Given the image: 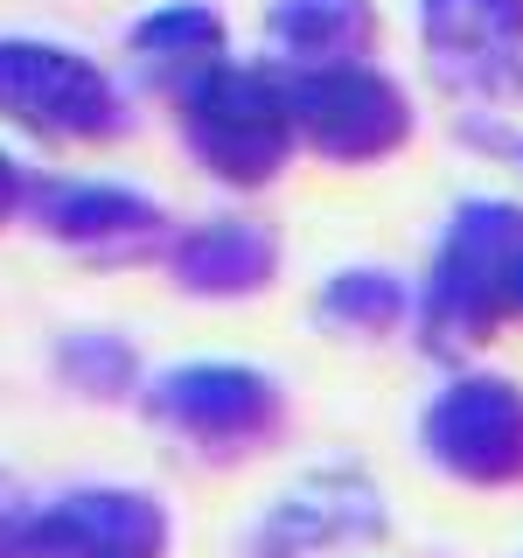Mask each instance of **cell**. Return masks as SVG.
I'll return each instance as SVG.
<instances>
[{
    "label": "cell",
    "mask_w": 523,
    "mask_h": 558,
    "mask_svg": "<svg viewBox=\"0 0 523 558\" xmlns=\"http://www.w3.org/2000/svg\"><path fill=\"white\" fill-rule=\"evenodd\" d=\"M523 272V203L467 196L447 217V238L433 252L426 279L412 287V336L433 363H461L502 336L516 314Z\"/></svg>",
    "instance_id": "6da1fadb"
},
{
    "label": "cell",
    "mask_w": 523,
    "mask_h": 558,
    "mask_svg": "<svg viewBox=\"0 0 523 558\" xmlns=\"http://www.w3.org/2000/svg\"><path fill=\"white\" fill-rule=\"evenodd\" d=\"M174 126L196 168L223 189H266L293 161V119H287V77L258 57H223L174 98Z\"/></svg>",
    "instance_id": "7a4b0ae2"
},
{
    "label": "cell",
    "mask_w": 523,
    "mask_h": 558,
    "mask_svg": "<svg viewBox=\"0 0 523 558\" xmlns=\"http://www.w3.org/2000/svg\"><path fill=\"white\" fill-rule=\"evenodd\" d=\"M0 119L42 147H112L133 133L112 70L42 35H0Z\"/></svg>",
    "instance_id": "3957f363"
},
{
    "label": "cell",
    "mask_w": 523,
    "mask_h": 558,
    "mask_svg": "<svg viewBox=\"0 0 523 558\" xmlns=\"http://www.w3.org/2000/svg\"><path fill=\"white\" fill-rule=\"evenodd\" d=\"M139 405L203 461H252V453L279 447L293 426L279 377L258 363H174V371L139 384Z\"/></svg>",
    "instance_id": "277c9868"
},
{
    "label": "cell",
    "mask_w": 523,
    "mask_h": 558,
    "mask_svg": "<svg viewBox=\"0 0 523 558\" xmlns=\"http://www.w3.org/2000/svg\"><path fill=\"white\" fill-rule=\"evenodd\" d=\"M287 119L293 147H307L328 168H377L412 140L418 112L405 84L384 77L377 63H342V70H301L287 77Z\"/></svg>",
    "instance_id": "5b68a950"
},
{
    "label": "cell",
    "mask_w": 523,
    "mask_h": 558,
    "mask_svg": "<svg viewBox=\"0 0 523 558\" xmlns=\"http://www.w3.org/2000/svg\"><path fill=\"white\" fill-rule=\"evenodd\" d=\"M418 447L447 482L516 488L523 482V384L496 371H461L433 391Z\"/></svg>",
    "instance_id": "8992f818"
},
{
    "label": "cell",
    "mask_w": 523,
    "mask_h": 558,
    "mask_svg": "<svg viewBox=\"0 0 523 558\" xmlns=\"http://www.w3.org/2000/svg\"><path fill=\"white\" fill-rule=\"evenodd\" d=\"M384 537V488L363 468H307L244 531V558H336Z\"/></svg>",
    "instance_id": "52a82bcc"
},
{
    "label": "cell",
    "mask_w": 523,
    "mask_h": 558,
    "mask_svg": "<svg viewBox=\"0 0 523 558\" xmlns=\"http://www.w3.org/2000/svg\"><path fill=\"white\" fill-rule=\"evenodd\" d=\"M22 217L42 231L49 244L77 258H105V266H139V258H161L168 244V209L147 189L126 182H92V174H42L28 182Z\"/></svg>",
    "instance_id": "ba28073f"
},
{
    "label": "cell",
    "mask_w": 523,
    "mask_h": 558,
    "mask_svg": "<svg viewBox=\"0 0 523 558\" xmlns=\"http://www.w3.org/2000/svg\"><path fill=\"white\" fill-rule=\"evenodd\" d=\"M418 49L453 98H523V0H418Z\"/></svg>",
    "instance_id": "9c48e42d"
},
{
    "label": "cell",
    "mask_w": 523,
    "mask_h": 558,
    "mask_svg": "<svg viewBox=\"0 0 523 558\" xmlns=\"http://www.w3.org/2000/svg\"><path fill=\"white\" fill-rule=\"evenodd\" d=\"M168 545H174L168 502L154 488H119V482L63 488L57 502L28 510L22 531V558H168Z\"/></svg>",
    "instance_id": "30bf717a"
},
{
    "label": "cell",
    "mask_w": 523,
    "mask_h": 558,
    "mask_svg": "<svg viewBox=\"0 0 523 558\" xmlns=\"http://www.w3.org/2000/svg\"><path fill=\"white\" fill-rule=\"evenodd\" d=\"M161 272L188 301H252L279 279V238L258 217H203L168 231Z\"/></svg>",
    "instance_id": "8fae6325"
},
{
    "label": "cell",
    "mask_w": 523,
    "mask_h": 558,
    "mask_svg": "<svg viewBox=\"0 0 523 558\" xmlns=\"http://www.w3.org/2000/svg\"><path fill=\"white\" fill-rule=\"evenodd\" d=\"M377 0H266V63L279 77L370 63Z\"/></svg>",
    "instance_id": "7c38bea8"
},
{
    "label": "cell",
    "mask_w": 523,
    "mask_h": 558,
    "mask_svg": "<svg viewBox=\"0 0 523 558\" xmlns=\"http://www.w3.org/2000/svg\"><path fill=\"white\" fill-rule=\"evenodd\" d=\"M223 57H231V28H223V14L209 8V0H168V8L139 14L126 28L133 77L161 98H182L188 84H196L203 70H217Z\"/></svg>",
    "instance_id": "4fadbf2b"
},
{
    "label": "cell",
    "mask_w": 523,
    "mask_h": 558,
    "mask_svg": "<svg viewBox=\"0 0 523 558\" xmlns=\"http://www.w3.org/2000/svg\"><path fill=\"white\" fill-rule=\"evenodd\" d=\"M314 328L336 342H391L412 328V279L391 266H342L314 293Z\"/></svg>",
    "instance_id": "5bb4252c"
},
{
    "label": "cell",
    "mask_w": 523,
    "mask_h": 558,
    "mask_svg": "<svg viewBox=\"0 0 523 558\" xmlns=\"http://www.w3.org/2000/svg\"><path fill=\"white\" fill-rule=\"evenodd\" d=\"M49 371H57L63 391L92 398V405H126L147 384L139 377V349L126 336H112V328H70V336H57Z\"/></svg>",
    "instance_id": "9a60e30c"
},
{
    "label": "cell",
    "mask_w": 523,
    "mask_h": 558,
    "mask_svg": "<svg viewBox=\"0 0 523 558\" xmlns=\"http://www.w3.org/2000/svg\"><path fill=\"white\" fill-rule=\"evenodd\" d=\"M461 140H467V147H482V154H502V161H516V168H523V133H516V126H502L496 112H467V119H461Z\"/></svg>",
    "instance_id": "2e32d148"
},
{
    "label": "cell",
    "mask_w": 523,
    "mask_h": 558,
    "mask_svg": "<svg viewBox=\"0 0 523 558\" xmlns=\"http://www.w3.org/2000/svg\"><path fill=\"white\" fill-rule=\"evenodd\" d=\"M28 488L0 468V558H22V531H28Z\"/></svg>",
    "instance_id": "e0dca14e"
},
{
    "label": "cell",
    "mask_w": 523,
    "mask_h": 558,
    "mask_svg": "<svg viewBox=\"0 0 523 558\" xmlns=\"http://www.w3.org/2000/svg\"><path fill=\"white\" fill-rule=\"evenodd\" d=\"M22 203H28V168L14 161L8 147H0V231H8V223L22 217Z\"/></svg>",
    "instance_id": "ac0fdd59"
},
{
    "label": "cell",
    "mask_w": 523,
    "mask_h": 558,
    "mask_svg": "<svg viewBox=\"0 0 523 558\" xmlns=\"http://www.w3.org/2000/svg\"><path fill=\"white\" fill-rule=\"evenodd\" d=\"M516 322H523V272H516Z\"/></svg>",
    "instance_id": "d6986e66"
}]
</instances>
